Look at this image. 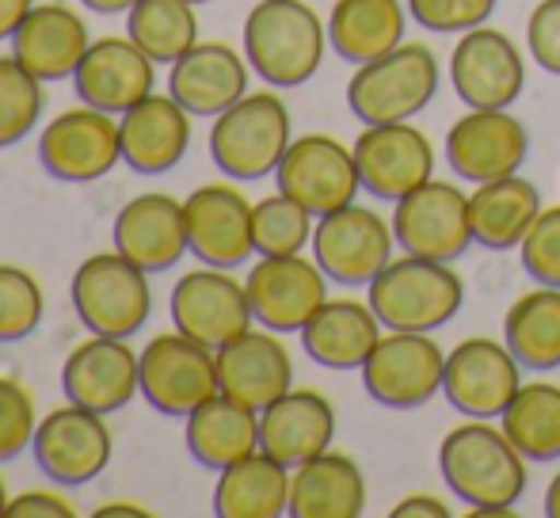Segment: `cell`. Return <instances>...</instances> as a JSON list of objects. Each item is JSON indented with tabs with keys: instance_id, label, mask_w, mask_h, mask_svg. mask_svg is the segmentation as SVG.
I'll use <instances>...</instances> for the list:
<instances>
[{
	"instance_id": "obj_1",
	"label": "cell",
	"mask_w": 560,
	"mask_h": 518,
	"mask_svg": "<svg viewBox=\"0 0 560 518\" xmlns=\"http://www.w3.org/2000/svg\"><path fill=\"white\" fill-rule=\"evenodd\" d=\"M439 469L457 499L472 515H511L526 492V458L518 446L488 420H469L446 431L439 446Z\"/></svg>"
},
{
	"instance_id": "obj_2",
	"label": "cell",
	"mask_w": 560,
	"mask_h": 518,
	"mask_svg": "<svg viewBox=\"0 0 560 518\" xmlns=\"http://www.w3.org/2000/svg\"><path fill=\"white\" fill-rule=\"evenodd\" d=\"M244 58L271 89L313 81L325 61L328 23L305 0H259L244 20Z\"/></svg>"
},
{
	"instance_id": "obj_3",
	"label": "cell",
	"mask_w": 560,
	"mask_h": 518,
	"mask_svg": "<svg viewBox=\"0 0 560 518\" xmlns=\"http://www.w3.org/2000/svg\"><path fill=\"white\" fill-rule=\"evenodd\" d=\"M370 305L389 332H435L465 305V282L443 259L397 256L370 282Z\"/></svg>"
},
{
	"instance_id": "obj_4",
	"label": "cell",
	"mask_w": 560,
	"mask_h": 518,
	"mask_svg": "<svg viewBox=\"0 0 560 518\" xmlns=\"http://www.w3.org/2000/svg\"><path fill=\"white\" fill-rule=\"evenodd\" d=\"M443 69L428 43H400L382 58L354 66L347 81V107L362 127L412 122L428 104H435Z\"/></svg>"
},
{
	"instance_id": "obj_5",
	"label": "cell",
	"mask_w": 560,
	"mask_h": 518,
	"mask_svg": "<svg viewBox=\"0 0 560 518\" xmlns=\"http://www.w3.org/2000/svg\"><path fill=\"white\" fill-rule=\"evenodd\" d=\"M294 141L290 111L275 92H248L210 127V161L236 184L275 176L282 153Z\"/></svg>"
},
{
	"instance_id": "obj_6",
	"label": "cell",
	"mask_w": 560,
	"mask_h": 518,
	"mask_svg": "<svg viewBox=\"0 0 560 518\" xmlns=\"http://www.w3.org/2000/svg\"><path fill=\"white\" fill-rule=\"evenodd\" d=\"M69 302L89 332L130 340L153 313V286H149V271L112 248L77 267L69 279Z\"/></svg>"
},
{
	"instance_id": "obj_7",
	"label": "cell",
	"mask_w": 560,
	"mask_h": 518,
	"mask_svg": "<svg viewBox=\"0 0 560 518\" xmlns=\"http://www.w3.org/2000/svg\"><path fill=\"white\" fill-rule=\"evenodd\" d=\"M138 370H141V397L153 412L172 415V420H187L202 400H210L218 386V355L214 348L191 340L179 328L161 332L138 351Z\"/></svg>"
},
{
	"instance_id": "obj_8",
	"label": "cell",
	"mask_w": 560,
	"mask_h": 518,
	"mask_svg": "<svg viewBox=\"0 0 560 518\" xmlns=\"http://www.w3.org/2000/svg\"><path fill=\"white\" fill-rule=\"evenodd\" d=\"M38 164L61 184H96L115 164H122L118 115L100 107H69L54 115L38 133Z\"/></svg>"
},
{
	"instance_id": "obj_9",
	"label": "cell",
	"mask_w": 560,
	"mask_h": 518,
	"mask_svg": "<svg viewBox=\"0 0 560 518\" xmlns=\"http://www.w3.org/2000/svg\"><path fill=\"white\" fill-rule=\"evenodd\" d=\"M359 374L374 404L412 412L443 392L446 351L431 340V332H389L377 340Z\"/></svg>"
},
{
	"instance_id": "obj_10",
	"label": "cell",
	"mask_w": 560,
	"mask_h": 518,
	"mask_svg": "<svg viewBox=\"0 0 560 518\" xmlns=\"http://www.w3.org/2000/svg\"><path fill=\"white\" fill-rule=\"evenodd\" d=\"M31 454L54 484L84 488L112 466L115 438L112 427H107V415L69 400L66 408H54L50 415L38 420Z\"/></svg>"
},
{
	"instance_id": "obj_11",
	"label": "cell",
	"mask_w": 560,
	"mask_h": 518,
	"mask_svg": "<svg viewBox=\"0 0 560 518\" xmlns=\"http://www.w3.org/2000/svg\"><path fill=\"white\" fill-rule=\"evenodd\" d=\"M275 184L317 217L332 214L339 207H351L354 195L362 191L354 153L332 133H302L290 141L279 168H275Z\"/></svg>"
},
{
	"instance_id": "obj_12",
	"label": "cell",
	"mask_w": 560,
	"mask_h": 518,
	"mask_svg": "<svg viewBox=\"0 0 560 518\" xmlns=\"http://www.w3.org/2000/svg\"><path fill=\"white\" fill-rule=\"evenodd\" d=\"M328 274L317 259L294 256H259L252 263L244 290H248L252 317L271 332H302L310 317L328 302Z\"/></svg>"
},
{
	"instance_id": "obj_13",
	"label": "cell",
	"mask_w": 560,
	"mask_h": 518,
	"mask_svg": "<svg viewBox=\"0 0 560 518\" xmlns=\"http://www.w3.org/2000/svg\"><path fill=\"white\" fill-rule=\"evenodd\" d=\"M393 222L359 202L317 217L313 229V259L339 286H370L374 274L393 259Z\"/></svg>"
},
{
	"instance_id": "obj_14",
	"label": "cell",
	"mask_w": 560,
	"mask_h": 518,
	"mask_svg": "<svg viewBox=\"0 0 560 518\" xmlns=\"http://www.w3.org/2000/svg\"><path fill=\"white\" fill-rule=\"evenodd\" d=\"M172 325L191 340L207 343V348H222L233 335L252 328V302L241 279H233V271L225 267H195V271L179 274V282L172 286L168 297Z\"/></svg>"
},
{
	"instance_id": "obj_15",
	"label": "cell",
	"mask_w": 560,
	"mask_h": 518,
	"mask_svg": "<svg viewBox=\"0 0 560 518\" xmlns=\"http://www.w3.org/2000/svg\"><path fill=\"white\" fill-rule=\"evenodd\" d=\"M393 237L408 256H428L454 263L472 245L469 225V195H462L454 184L431 176L405 199H397L393 210Z\"/></svg>"
},
{
	"instance_id": "obj_16",
	"label": "cell",
	"mask_w": 560,
	"mask_h": 518,
	"mask_svg": "<svg viewBox=\"0 0 560 518\" xmlns=\"http://www.w3.org/2000/svg\"><path fill=\"white\" fill-rule=\"evenodd\" d=\"M518 386H523V363L511 355L508 343L469 335L446 355L443 392L450 408L469 420H500Z\"/></svg>"
},
{
	"instance_id": "obj_17",
	"label": "cell",
	"mask_w": 560,
	"mask_h": 518,
	"mask_svg": "<svg viewBox=\"0 0 560 518\" xmlns=\"http://www.w3.org/2000/svg\"><path fill=\"white\" fill-rule=\"evenodd\" d=\"M450 81L462 104L480 111H508L526 89V61L518 46L495 27H472L450 54Z\"/></svg>"
},
{
	"instance_id": "obj_18",
	"label": "cell",
	"mask_w": 560,
	"mask_h": 518,
	"mask_svg": "<svg viewBox=\"0 0 560 518\" xmlns=\"http://www.w3.org/2000/svg\"><path fill=\"white\" fill-rule=\"evenodd\" d=\"M354 164H359L362 191L382 202H397L420 184L435 176V149L428 133L416 130L412 122H382L366 127L351 145Z\"/></svg>"
},
{
	"instance_id": "obj_19",
	"label": "cell",
	"mask_w": 560,
	"mask_h": 518,
	"mask_svg": "<svg viewBox=\"0 0 560 518\" xmlns=\"http://www.w3.org/2000/svg\"><path fill=\"white\" fill-rule=\"evenodd\" d=\"M138 351L130 340L118 335H96L81 340L61 363V392L81 408L100 415H115L141 392Z\"/></svg>"
},
{
	"instance_id": "obj_20",
	"label": "cell",
	"mask_w": 560,
	"mask_h": 518,
	"mask_svg": "<svg viewBox=\"0 0 560 518\" xmlns=\"http://www.w3.org/2000/svg\"><path fill=\"white\" fill-rule=\"evenodd\" d=\"M530 156V130L511 111H480L469 107V115L450 127L446 133V161L469 184L515 176Z\"/></svg>"
},
{
	"instance_id": "obj_21",
	"label": "cell",
	"mask_w": 560,
	"mask_h": 518,
	"mask_svg": "<svg viewBox=\"0 0 560 518\" xmlns=\"http://www.w3.org/2000/svg\"><path fill=\"white\" fill-rule=\"evenodd\" d=\"M112 240H115V252H122L141 271L149 274L172 271L179 259L191 252V245H187L184 202L168 191L133 195L115 214Z\"/></svg>"
},
{
	"instance_id": "obj_22",
	"label": "cell",
	"mask_w": 560,
	"mask_h": 518,
	"mask_svg": "<svg viewBox=\"0 0 560 518\" xmlns=\"http://www.w3.org/2000/svg\"><path fill=\"white\" fill-rule=\"evenodd\" d=\"M81 104L122 115L156 89V61L130 35L92 38L73 73Z\"/></svg>"
},
{
	"instance_id": "obj_23",
	"label": "cell",
	"mask_w": 560,
	"mask_h": 518,
	"mask_svg": "<svg viewBox=\"0 0 560 518\" xmlns=\"http://www.w3.org/2000/svg\"><path fill=\"white\" fill-rule=\"evenodd\" d=\"M187 245L199 263L233 267L256 256L252 245V202L233 184H202L184 199Z\"/></svg>"
},
{
	"instance_id": "obj_24",
	"label": "cell",
	"mask_w": 560,
	"mask_h": 518,
	"mask_svg": "<svg viewBox=\"0 0 560 518\" xmlns=\"http://www.w3.org/2000/svg\"><path fill=\"white\" fill-rule=\"evenodd\" d=\"M214 355L222 392L256 408V412H264L287 389H294V358L271 328H248V332L222 343Z\"/></svg>"
},
{
	"instance_id": "obj_25",
	"label": "cell",
	"mask_w": 560,
	"mask_h": 518,
	"mask_svg": "<svg viewBox=\"0 0 560 518\" xmlns=\"http://www.w3.org/2000/svg\"><path fill=\"white\" fill-rule=\"evenodd\" d=\"M248 58L236 54V46L199 38L184 58L168 66V92L195 119H218L236 99L248 96Z\"/></svg>"
},
{
	"instance_id": "obj_26",
	"label": "cell",
	"mask_w": 560,
	"mask_h": 518,
	"mask_svg": "<svg viewBox=\"0 0 560 518\" xmlns=\"http://www.w3.org/2000/svg\"><path fill=\"white\" fill-rule=\"evenodd\" d=\"M191 119L195 115L179 104L176 96H156L149 92L145 99L118 115L122 130V164L138 176H161L176 168L191 145Z\"/></svg>"
},
{
	"instance_id": "obj_27",
	"label": "cell",
	"mask_w": 560,
	"mask_h": 518,
	"mask_svg": "<svg viewBox=\"0 0 560 518\" xmlns=\"http://www.w3.org/2000/svg\"><path fill=\"white\" fill-rule=\"evenodd\" d=\"M332 438L336 408L317 389H287L259 412V450L290 469L332 450Z\"/></svg>"
},
{
	"instance_id": "obj_28",
	"label": "cell",
	"mask_w": 560,
	"mask_h": 518,
	"mask_svg": "<svg viewBox=\"0 0 560 518\" xmlns=\"http://www.w3.org/2000/svg\"><path fill=\"white\" fill-rule=\"evenodd\" d=\"M89 46H92L89 23L69 4H35L12 35V54L43 84L73 81Z\"/></svg>"
},
{
	"instance_id": "obj_29",
	"label": "cell",
	"mask_w": 560,
	"mask_h": 518,
	"mask_svg": "<svg viewBox=\"0 0 560 518\" xmlns=\"http://www.w3.org/2000/svg\"><path fill=\"white\" fill-rule=\"evenodd\" d=\"M382 328L385 325L370 302L328 297L298 335H302L305 355L325 370H362L370 351L382 340Z\"/></svg>"
},
{
	"instance_id": "obj_30",
	"label": "cell",
	"mask_w": 560,
	"mask_h": 518,
	"mask_svg": "<svg viewBox=\"0 0 560 518\" xmlns=\"http://www.w3.org/2000/svg\"><path fill=\"white\" fill-rule=\"evenodd\" d=\"M366 511V476L347 454L325 450L290 473L294 518H359Z\"/></svg>"
},
{
	"instance_id": "obj_31",
	"label": "cell",
	"mask_w": 560,
	"mask_h": 518,
	"mask_svg": "<svg viewBox=\"0 0 560 518\" xmlns=\"http://www.w3.org/2000/svg\"><path fill=\"white\" fill-rule=\"evenodd\" d=\"M184 438L202 469L222 473L225 466L259 450V412L225 392H214L184 420Z\"/></svg>"
},
{
	"instance_id": "obj_32",
	"label": "cell",
	"mask_w": 560,
	"mask_h": 518,
	"mask_svg": "<svg viewBox=\"0 0 560 518\" xmlns=\"http://www.w3.org/2000/svg\"><path fill=\"white\" fill-rule=\"evenodd\" d=\"M541 214V195L530 179L500 176L477 184L469 195V225H472V245L492 248V252H511L523 245L530 225Z\"/></svg>"
},
{
	"instance_id": "obj_33",
	"label": "cell",
	"mask_w": 560,
	"mask_h": 518,
	"mask_svg": "<svg viewBox=\"0 0 560 518\" xmlns=\"http://www.w3.org/2000/svg\"><path fill=\"white\" fill-rule=\"evenodd\" d=\"M290 473L279 458L256 450L218 473L214 515L218 518H279L290 515Z\"/></svg>"
},
{
	"instance_id": "obj_34",
	"label": "cell",
	"mask_w": 560,
	"mask_h": 518,
	"mask_svg": "<svg viewBox=\"0 0 560 518\" xmlns=\"http://www.w3.org/2000/svg\"><path fill=\"white\" fill-rule=\"evenodd\" d=\"M408 12L400 0H336L328 12V46L351 66L382 58L405 43Z\"/></svg>"
},
{
	"instance_id": "obj_35",
	"label": "cell",
	"mask_w": 560,
	"mask_h": 518,
	"mask_svg": "<svg viewBox=\"0 0 560 518\" xmlns=\"http://www.w3.org/2000/svg\"><path fill=\"white\" fill-rule=\"evenodd\" d=\"M503 343L523 370L546 374L560 366V290L538 286L523 294L503 317Z\"/></svg>"
},
{
	"instance_id": "obj_36",
	"label": "cell",
	"mask_w": 560,
	"mask_h": 518,
	"mask_svg": "<svg viewBox=\"0 0 560 518\" xmlns=\"http://www.w3.org/2000/svg\"><path fill=\"white\" fill-rule=\"evenodd\" d=\"M500 427L518 446L526 461L560 458V386L553 381H523L511 404L503 408Z\"/></svg>"
},
{
	"instance_id": "obj_37",
	"label": "cell",
	"mask_w": 560,
	"mask_h": 518,
	"mask_svg": "<svg viewBox=\"0 0 560 518\" xmlns=\"http://www.w3.org/2000/svg\"><path fill=\"white\" fill-rule=\"evenodd\" d=\"M191 0H138L126 12V35L156 61L172 66L199 43V15Z\"/></svg>"
},
{
	"instance_id": "obj_38",
	"label": "cell",
	"mask_w": 560,
	"mask_h": 518,
	"mask_svg": "<svg viewBox=\"0 0 560 518\" xmlns=\"http://www.w3.org/2000/svg\"><path fill=\"white\" fill-rule=\"evenodd\" d=\"M313 229H317V214H310L287 191H275L267 199L252 202V245H256V256L305 252V245H313Z\"/></svg>"
},
{
	"instance_id": "obj_39",
	"label": "cell",
	"mask_w": 560,
	"mask_h": 518,
	"mask_svg": "<svg viewBox=\"0 0 560 518\" xmlns=\"http://www.w3.org/2000/svg\"><path fill=\"white\" fill-rule=\"evenodd\" d=\"M43 81L15 54H0V149L20 145L43 119Z\"/></svg>"
},
{
	"instance_id": "obj_40",
	"label": "cell",
	"mask_w": 560,
	"mask_h": 518,
	"mask_svg": "<svg viewBox=\"0 0 560 518\" xmlns=\"http://www.w3.org/2000/svg\"><path fill=\"white\" fill-rule=\"evenodd\" d=\"M46 297L31 271L0 263V343H20L43 325Z\"/></svg>"
},
{
	"instance_id": "obj_41",
	"label": "cell",
	"mask_w": 560,
	"mask_h": 518,
	"mask_svg": "<svg viewBox=\"0 0 560 518\" xmlns=\"http://www.w3.org/2000/svg\"><path fill=\"white\" fill-rule=\"evenodd\" d=\"M35 427V397L20 381L0 378V461H15L23 450H31Z\"/></svg>"
},
{
	"instance_id": "obj_42",
	"label": "cell",
	"mask_w": 560,
	"mask_h": 518,
	"mask_svg": "<svg viewBox=\"0 0 560 518\" xmlns=\"http://www.w3.org/2000/svg\"><path fill=\"white\" fill-rule=\"evenodd\" d=\"M518 259L538 286L560 290V207L541 210L538 222L530 225V233L518 245Z\"/></svg>"
},
{
	"instance_id": "obj_43",
	"label": "cell",
	"mask_w": 560,
	"mask_h": 518,
	"mask_svg": "<svg viewBox=\"0 0 560 518\" xmlns=\"http://www.w3.org/2000/svg\"><path fill=\"white\" fill-rule=\"evenodd\" d=\"M500 0H408V15L435 35H465L488 23Z\"/></svg>"
},
{
	"instance_id": "obj_44",
	"label": "cell",
	"mask_w": 560,
	"mask_h": 518,
	"mask_svg": "<svg viewBox=\"0 0 560 518\" xmlns=\"http://www.w3.org/2000/svg\"><path fill=\"white\" fill-rule=\"evenodd\" d=\"M526 50L541 73L560 76V0H538L526 20Z\"/></svg>"
},
{
	"instance_id": "obj_45",
	"label": "cell",
	"mask_w": 560,
	"mask_h": 518,
	"mask_svg": "<svg viewBox=\"0 0 560 518\" xmlns=\"http://www.w3.org/2000/svg\"><path fill=\"white\" fill-rule=\"evenodd\" d=\"M8 518H77V507L61 492H20L8 499Z\"/></svg>"
},
{
	"instance_id": "obj_46",
	"label": "cell",
	"mask_w": 560,
	"mask_h": 518,
	"mask_svg": "<svg viewBox=\"0 0 560 518\" xmlns=\"http://www.w3.org/2000/svg\"><path fill=\"white\" fill-rule=\"evenodd\" d=\"M393 518H446L450 507L439 496H428V492H416V496H405L397 507L389 511Z\"/></svg>"
},
{
	"instance_id": "obj_47",
	"label": "cell",
	"mask_w": 560,
	"mask_h": 518,
	"mask_svg": "<svg viewBox=\"0 0 560 518\" xmlns=\"http://www.w3.org/2000/svg\"><path fill=\"white\" fill-rule=\"evenodd\" d=\"M31 8H35V0H0V43H12L15 27L27 20Z\"/></svg>"
},
{
	"instance_id": "obj_48",
	"label": "cell",
	"mask_w": 560,
	"mask_h": 518,
	"mask_svg": "<svg viewBox=\"0 0 560 518\" xmlns=\"http://www.w3.org/2000/svg\"><path fill=\"white\" fill-rule=\"evenodd\" d=\"M92 515H96V518H149L153 511H149V507H141V504H104V507H96Z\"/></svg>"
},
{
	"instance_id": "obj_49",
	"label": "cell",
	"mask_w": 560,
	"mask_h": 518,
	"mask_svg": "<svg viewBox=\"0 0 560 518\" xmlns=\"http://www.w3.org/2000/svg\"><path fill=\"white\" fill-rule=\"evenodd\" d=\"M81 4L96 15H126L138 0H81Z\"/></svg>"
},
{
	"instance_id": "obj_50",
	"label": "cell",
	"mask_w": 560,
	"mask_h": 518,
	"mask_svg": "<svg viewBox=\"0 0 560 518\" xmlns=\"http://www.w3.org/2000/svg\"><path fill=\"white\" fill-rule=\"evenodd\" d=\"M546 515L560 518V473L549 481V488H546Z\"/></svg>"
},
{
	"instance_id": "obj_51",
	"label": "cell",
	"mask_w": 560,
	"mask_h": 518,
	"mask_svg": "<svg viewBox=\"0 0 560 518\" xmlns=\"http://www.w3.org/2000/svg\"><path fill=\"white\" fill-rule=\"evenodd\" d=\"M8 499H12V496H8V488H4V476H0V518L8 515Z\"/></svg>"
},
{
	"instance_id": "obj_52",
	"label": "cell",
	"mask_w": 560,
	"mask_h": 518,
	"mask_svg": "<svg viewBox=\"0 0 560 518\" xmlns=\"http://www.w3.org/2000/svg\"><path fill=\"white\" fill-rule=\"evenodd\" d=\"M191 4H210V0H191Z\"/></svg>"
}]
</instances>
